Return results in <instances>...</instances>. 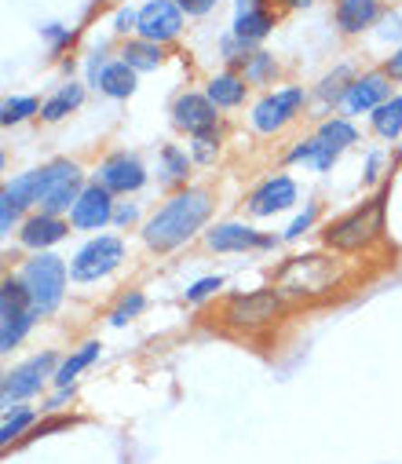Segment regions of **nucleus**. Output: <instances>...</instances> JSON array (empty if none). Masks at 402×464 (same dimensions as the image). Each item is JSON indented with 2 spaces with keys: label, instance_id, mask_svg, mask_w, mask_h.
Returning a JSON list of instances; mask_svg holds the SVG:
<instances>
[{
  "label": "nucleus",
  "instance_id": "f257e3e1",
  "mask_svg": "<svg viewBox=\"0 0 402 464\" xmlns=\"http://www.w3.org/2000/svg\"><path fill=\"white\" fill-rule=\"evenodd\" d=\"M209 212H212L209 190L187 187V190L172 194V198L151 216V223L143 227V242H147L151 249H158V253H169V249H176V246H183L187 238L198 235L201 223L209 219Z\"/></svg>",
  "mask_w": 402,
  "mask_h": 464
},
{
  "label": "nucleus",
  "instance_id": "f03ea898",
  "mask_svg": "<svg viewBox=\"0 0 402 464\" xmlns=\"http://www.w3.org/2000/svg\"><path fill=\"white\" fill-rule=\"evenodd\" d=\"M344 278H348V271L340 260L322 256V253H304V256H289L279 267L275 289L282 300H311V296L333 293Z\"/></svg>",
  "mask_w": 402,
  "mask_h": 464
},
{
  "label": "nucleus",
  "instance_id": "7ed1b4c3",
  "mask_svg": "<svg viewBox=\"0 0 402 464\" xmlns=\"http://www.w3.org/2000/svg\"><path fill=\"white\" fill-rule=\"evenodd\" d=\"M380 230H384V194L369 198L355 212H348L337 223H329L322 238L337 253H358V249H366V246H373L380 238Z\"/></svg>",
  "mask_w": 402,
  "mask_h": 464
},
{
  "label": "nucleus",
  "instance_id": "20e7f679",
  "mask_svg": "<svg viewBox=\"0 0 402 464\" xmlns=\"http://www.w3.org/2000/svg\"><path fill=\"white\" fill-rule=\"evenodd\" d=\"M26 296H30V307L37 318H48L59 304H63V293H66V264L52 253H41L37 260H30L19 275Z\"/></svg>",
  "mask_w": 402,
  "mask_h": 464
},
{
  "label": "nucleus",
  "instance_id": "39448f33",
  "mask_svg": "<svg viewBox=\"0 0 402 464\" xmlns=\"http://www.w3.org/2000/svg\"><path fill=\"white\" fill-rule=\"evenodd\" d=\"M81 190H84L81 187V169L74 161H52L48 169L37 172V205H41V212L59 216V212L74 208Z\"/></svg>",
  "mask_w": 402,
  "mask_h": 464
},
{
  "label": "nucleus",
  "instance_id": "423d86ee",
  "mask_svg": "<svg viewBox=\"0 0 402 464\" xmlns=\"http://www.w3.org/2000/svg\"><path fill=\"white\" fill-rule=\"evenodd\" d=\"M34 307H30V296L23 289L19 278H5L0 285V352H12V347L30 333L34 325Z\"/></svg>",
  "mask_w": 402,
  "mask_h": 464
},
{
  "label": "nucleus",
  "instance_id": "0eeeda50",
  "mask_svg": "<svg viewBox=\"0 0 402 464\" xmlns=\"http://www.w3.org/2000/svg\"><path fill=\"white\" fill-rule=\"evenodd\" d=\"M282 314V296L279 289H256V293H238L223 307V322L234 329H260Z\"/></svg>",
  "mask_w": 402,
  "mask_h": 464
},
{
  "label": "nucleus",
  "instance_id": "6e6552de",
  "mask_svg": "<svg viewBox=\"0 0 402 464\" xmlns=\"http://www.w3.org/2000/svg\"><path fill=\"white\" fill-rule=\"evenodd\" d=\"M121 260H124V246H121V238H113V235H99V238H92V242L74 256V264H70V278H74V282H99V278H106L110 271H117Z\"/></svg>",
  "mask_w": 402,
  "mask_h": 464
},
{
  "label": "nucleus",
  "instance_id": "1a4fd4ad",
  "mask_svg": "<svg viewBox=\"0 0 402 464\" xmlns=\"http://www.w3.org/2000/svg\"><path fill=\"white\" fill-rule=\"evenodd\" d=\"M300 106H304V88H282L275 95H267L252 106V129L271 136V132H279L282 125H289L297 118Z\"/></svg>",
  "mask_w": 402,
  "mask_h": 464
},
{
  "label": "nucleus",
  "instance_id": "9d476101",
  "mask_svg": "<svg viewBox=\"0 0 402 464\" xmlns=\"http://www.w3.org/2000/svg\"><path fill=\"white\" fill-rule=\"evenodd\" d=\"M52 370H55V355H52V352H44V355H37V359L23 362L19 370L5 373V388H0V399H5V406L12 410V402H15V399H30V395H37V392H41V384H44L48 377H55Z\"/></svg>",
  "mask_w": 402,
  "mask_h": 464
},
{
  "label": "nucleus",
  "instance_id": "9b49d317",
  "mask_svg": "<svg viewBox=\"0 0 402 464\" xmlns=\"http://www.w3.org/2000/svg\"><path fill=\"white\" fill-rule=\"evenodd\" d=\"M140 37L143 41H172L180 30H183V8L176 5V0H151V5L140 8Z\"/></svg>",
  "mask_w": 402,
  "mask_h": 464
},
{
  "label": "nucleus",
  "instance_id": "f8f14e48",
  "mask_svg": "<svg viewBox=\"0 0 402 464\" xmlns=\"http://www.w3.org/2000/svg\"><path fill=\"white\" fill-rule=\"evenodd\" d=\"M113 219V201H110V190L103 183H92L81 190L77 205L70 208V223L81 227V230H99L103 223Z\"/></svg>",
  "mask_w": 402,
  "mask_h": 464
},
{
  "label": "nucleus",
  "instance_id": "ddd939ff",
  "mask_svg": "<svg viewBox=\"0 0 402 464\" xmlns=\"http://www.w3.org/2000/svg\"><path fill=\"white\" fill-rule=\"evenodd\" d=\"M99 183L110 194H128V190H140L147 183V169L140 165V158H132V154H113V158L103 161Z\"/></svg>",
  "mask_w": 402,
  "mask_h": 464
},
{
  "label": "nucleus",
  "instance_id": "4468645a",
  "mask_svg": "<svg viewBox=\"0 0 402 464\" xmlns=\"http://www.w3.org/2000/svg\"><path fill=\"white\" fill-rule=\"evenodd\" d=\"M289 205H297V183L289 176H271L249 194V212L252 216H275Z\"/></svg>",
  "mask_w": 402,
  "mask_h": 464
},
{
  "label": "nucleus",
  "instance_id": "2eb2a0df",
  "mask_svg": "<svg viewBox=\"0 0 402 464\" xmlns=\"http://www.w3.org/2000/svg\"><path fill=\"white\" fill-rule=\"evenodd\" d=\"M172 121H176L180 129H187L191 136L209 132V129H216V102H212L209 95L187 92V95H180L176 106H172Z\"/></svg>",
  "mask_w": 402,
  "mask_h": 464
},
{
  "label": "nucleus",
  "instance_id": "dca6fc26",
  "mask_svg": "<svg viewBox=\"0 0 402 464\" xmlns=\"http://www.w3.org/2000/svg\"><path fill=\"white\" fill-rule=\"evenodd\" d=\"M209 249L216 253H245V249H267V246H275V238H260L252 227L245 223H220L209 230Z\"/></svg>",
  "mask_w": 402,
  "mask_h": 464
},
{
  "label": "nucleus",
  "instance_id": "f3484780",
  "mask_svg": "<svg viewBox=\"0 0 402 464\" xmlns=\"http://www.w3.org/2000/svg\"><path fill=\"white\" fill-rule=\"evenodd\" d=\"M344 110L348 113H369L377 110L380 102H387V73H366V77H355L344 92Z\"/></svg>",
  "mask_w": 402,
  "mask_h": 464
},
{
  "label": "nucleus",
  "instance_id": "a211bd4d",
  "mask_svg": "<svg viewBox=\"0 0 402 464\" xmlns=\"http://www.w3.org/2000/svg\"><path fill=\"white\" fill-rule=\"evenodd\" d=\"M275 26V15L267 12L260 0H238V15H234V37L245 41V44H256L271 34Z\"/></svg>",
  "mask_w": 402,
  "mask_h": 464
},
{
  "label": "nucleus",
  "instance_id": "6ab92c4d",
  "mask_svg": "<svg viewBox=\"0 0 402 464\" xmlns=\"http://www.w3.org/2000/svg\"><path fill=\"white\" fill-rule=\"evenodd\" d=\"M19 238L30 249H48V246H55V242L66 238V223L59 216H52V212H41V216H30L23 223V235Z\"/></svg>",
  "mask_w": 402,
  "mask_h": 464
},
{
  "label": "nucleus",
  "instance_id": "aec40b11",
  "mask_svg": "<svg viewBox=\"0 0 402 464\" xmlns=\"http://www.w3.org/2000/svg\"><path fill=\"white\" fill-rule=\"evenodd\" d=\"M377 19H380L377 0H340V5H337V26L344 34H358V30L373 26Z\"/></svg>",
  "mask_w": 402,
  "mask_h": 464
},
{
  "label": "nucleus",
  "instance_id": "412c9836",
  "mask_svg": "<svg viewBox=\"0 0 402 464\" xmlns=\"http://www.w3.org/2000/svg\"><path fill=\"white\" fill-rule=\"evenodd\" d=\"M95 88H103L110 99H128L132 92H136V70H132L124 59H117V63L103 66V73H99V84H95Z\"/></svg>",
  "mask_w": 402,
  "mask_h": 464
},
{
  "label": "nucleus",
  "instance_id": "4be33fe9",
  "mask_svg": "<svg viewBox=\"0 0 402 464\" xmlns=\"http://www.w3.org/2000/svg\"><path fill=\"white\" fill-rule=\"evenodd\" d=\"M121 59H124L132 70H158L162 59H165V52H162V44L140 37V41H128V44L121 48Z\"/></svg>",
  "mask_w": 402,
  "mask_h": 464
},
{
  "label": "nucleus",
  "instance_id": "5701e85b",
  "mask_svg": "<svg viewBox=\"0 0 402 464\" xmlns=\"http://www.w3.org/2000/svg\"><path fill=\"white\" fill-rule=\"evenodd\" d=\"M373 129L384 140H398L402 136V95H395V99H387V102H380L373 110Z\"/></svg>",
  "mask_w": 402,
  "mask_h": 464
},
{
  "label": "nucleus",
  "instance_id": "b1692460",
  "mask_svg": "<svg viewBox=\"0 0 402 464\" xmlns=\"http://www.w3.org/2000/svg\"><path fill=\"white\" fill-rule=\"evenodd\" d=\"M81 99H84V88H81V84H66V88H59V92L41 106V118H44V121H63L70 110L81 106Z\"/></svg>",
  "mask_w": 402,
  "mask_h": 464
},
{
  "label": "nucleus",
  "instance_id": "393cba45",
  "mask_svg": "<svg viewBox=\"0 0 402 464\" xmlns=\"http://www.w3.org/2000/svg\"><path fill=\"white\" fill-rule=\"evenodd\" d=\"M95 359H99V343L92 340V343H84L81 352H74V355L55 370V384H59V388H70V384H74V377H77L81 370H88Z\"/></svg>",
  "mask_w": 402,
  "mask_h": 464
},
{
  "label": "nucleus",
  "instance_id": "a878e982",
  "mask_svg": "<svg viewBox=\"0 0 402 464\" xmlns=\"http://www.w3.org/2000/svg\"><path fill=\"white\" fill-rule=\"evenodd\" d=\"M209 99L216 106H238L245 99V81L234 77V73H220V77L209 81Z\"/></svg>",
  "mask_w": 402,
  "mask_h": 464
},
{
  "label": "nucleus",
  "instance_id": "bb28decb",
  "mask_svg": "<svg viewBox=\"0 0 402 464\" xmlns=\"http://www.w3.org/2000/svg\"><path fill=\"white\" fill-rule=\"evenodd\" d=\"M319 140L340 154L344 147L358 143V132H355V125H351V121H344V118H329V121H322V129H319Z\"/></svg>",
  "mask_w": 402,
  "mask_h": 464
},
{
  "label": "nucleus",
  "instance_id": "cd10ccee",
  "mask_svg": "<svg viewBox=\"0 0 402 464\" xmlns=\"http://www.w3.org/2000/svg\"><path fill=\"white\" fill-rule=\"evenodd\" d=\"M0 201L15 205L19 212H23L26 205H34V201H37V172H26V176L12 179V183L5 187V194H0Z\"/></svg>",
  "mask_w": 402,
  "mask_h": 464
},
{
  "label": "nucleus",
  "instance_id": "c85d7f7f",
  "mask_svg": "<svg viewBox=\"0 0 402 464\" xmlns=\"http://www.w3.org/2000/svg\"><path fill=\"white\" fill-rule=\"evenodd\" d=\"M41 106H37V99H8L5 106H0V121H5V125H19V121H26L30 118V113H37Z\"/></svg>",
  "mask_w": 402,
  "mask_h": 464
},
{
  "label": "nucleus",
  "instance_id": "c756f323",
  "mask_svg": "<svg viewBox=\"0 0 402 464\" xmlns=\"http://www.w3.org/2000/svg\"><path fill=\"white\" fill-rule=\"evenodd\" d=\"M143 304H147V296L143 293H128L117 307H113V314H110V325H124L128 318H136L140 311H143Z\"/></svg>",
  "mask_w": 402,
  "mask_h": 464
},
{
  "label": "nucleus",
  "instance_id": "7c9ffc66",
  "mask_svg": "<svg viewBox=\"0 0 402 464\" xmlns=\"http://www.w3.org/2000/svg\"><path fill=\"white\" fill-rule=\"evenodd\" d=\"M216 150H220V132H216V129L194 136V161H198V165H209V161L216 158Z\"/></svg>",
  "mask_w": 402,
  "mask_h": 464
},
{
  "label": "nucleus",
  "instance_id": "2f4dec72",
  "mask_svg": "<svg viewBox=\"0 0 402 464\" xmlns=\"http://www.w3.org/2000/svg\"><path fill=\"white\" fill-rule=\"evenodd\" d=\"M275 73V59L267 55V52H256L249 63H245V81H252V84H260V81H267Z\"/></svg>",
  "mask_w": 402,
  "mask_h": 464
},
{
  "label": "nucleus",
  "instance_id": "473e14b6",
  "mask_svg": "<svg viewBox=\"0 0 402 464\" xmlns=\"http://www.w3.org/2000/svg\"><path fill=\"white\" fill-rule=\"evenodd\" d=\"M34 424V413L30 410H23V413H15V417H8L5 420V428H0V442H5V446H12L26 428Z\"/></svg>",
  "mask_w": 402,
  "mask_h": 464
},
{
  "label": "nucleus",
  "instance_id": "72a5a7b5",
  "mask_svg": "<svg viewBox=\"0 0 402 464\" xmlns=\"http://www.w3.org/2000/svg\"><path fill=\"white\" fill-rule=\"evenodd\" d=\"M165 179H187V169H191V161H187V154L183 150H176V147H165Z\"/></svg>",
  "mask_w": 402,
  "mask_h": 464
},
{
  "label": "nucleus",
  "instance_id": "f704fd0d",
  "mask_svg": "<svg viewBox=\"0 0 402 464\" xmlns=\"http://www.w3.org/2000/svg\"><path fill=\"white\" fill-rule=\"evenodd\" d=\"M216 289H223V278H201V282H194V285L187 289V304H201V300L212 296Z\"/></svg>",
  "mask_w": 402,
  "mask_h": 464
},
{
  "label": "nucleus",
  "instance_id": "c9c22d12",
  "mask_svg": "<svg viewBox=\"0 0 402 464\" xmlns=\"http://www.w3.org/2000/svg\"><path fill=\"white\" fill-rule=\"evenodd\" d=\"M315 216H319V205L311 201V205L304 208V216H297V219L289 223V230H286V238H289V242H293V238H300V235H304V230H308V227L315 223Z\"/></svg>",
  "mask_w": 402,
  "mask_h": 464
},
{
  "label": "nucleus",
  "instance_id": "e433bc0d",
  "mask_svg": "<svg viewBox=\"0 0 402 464\" xmlns=\"http://www.w3.org/2000/svg\"><path fill=\"white\" fill-rule=\"evenodd\" d=\"M176 5H180L187 15H205V12H212L216 0H176Z\"/></svg>",
  "mask_w": 402,
  "mask_h": 464
},
{
  "label": "nucleus",
  "instance_id": "4c0bfd02",
  "mask_svg": "<svg viewBox=\"0 0 402 464\" xmlns=\"http://www.w3.org/2000/svg\"><path fill=\"white\" fill-rule=\"evenodd\" d=\"M136 26H140V12H117V26L113 30L128 34V30H136Z\"/></svg>",
  "mask_w": 402,
  "mask_h": 464
},
{
  "label": "nucleus",
  "instance_id": "58836bf2",
  "mask_svg": "<svg viewBox=\"0 0 402 464\" xmlns=\"http://www.w3.org/2000/svg\"><path fill=\"white\" fill-rule=\"evenodd\" d=\"M15 216H19V208H15V205H8V201H0V230H12Z\"/></svg>",
  "mask_w": 402,
  "mask_h": 464
},
{
  "label": "nucleus",
  "instance_id": "ea45409f",
  "mask_svg": "<svg viewBox=\"0 0 402 464\" xmlns=\"http://www.w3.org/2000/svg\"><path fill=\"white\" fill-rule=\"evenodd\" d=\"M113 219H117V223H124V227H128V223H132V219H136V205H121V208H113Z\"/></svg>",
  "mask_w": 402,
  "mask_h": 464
},
{
  "label": "nucleus",
  "instance_id": "a19ab883",
  "mask_svg": "<svg viewBox=\"0 0 402 464\" xmlns=\"http://www.w3.org/2000/svg\"><path fill=\"white\" fill-rule=\"evenodd\" d=\"M74 420H48V424H41V428H34L30 431V439H37V435H48V431H55V428H70Z\"/></svg>",
  "mask_w": 402,
  "mask_h": 464
},
{
  "label": "nucleus",
  "instance_id": "79ce46f5",
  "mask_svg": "<svg viewBox=\"0 0 402 464\" xmlns=\"http://www.w3.org/2000/svg\"><path fill=\"white\" fill-rule=\"evenodd\" d=\"M384 73H387V77H398V81H402V48H398V52H395V55L387 59V70H384Z\"/></svg>",
  "mask_w": 402,
  "mask_h": 464
},
{
  "label": "nucleus",
  "instance_id": "37998d69",
  "mask_svg": "<svg viewBox=\"0 0 402 464\" xmlns=\"http://www.w3.org/2000/svg\"><path fill=\"white\" fill-rule=\"evenodd\" d=\"M377 169H380V154H369V172H366V179H377Z\"/></svg>",
  "mask_w": 402,
  "mask_h": 464
},
{
  "label": "nucleus",
  "instance_id": "c03bdc74",
  "mask_svg": "<svg viewBox=\"0 0 402 464\" xmlns=\"http://www.w3.org/2000/svg\"><path fill=\"white\" fill-rule=\"evenodd\" d=\"M293 5H311V0H293Z\"/></svg>",
  "mask_w": 402,
  "mask_h": 464
}]
</instances>
